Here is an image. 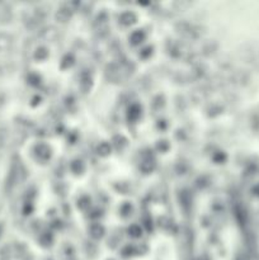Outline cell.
Wrapping results in <instances>:
<instances>
[{
	"label": "cell",
	"instance_id": "6da1fadb",
	"mask_svg": "<svg viewBox=\"0 0 259 260\" xmlns=\"http://www.w3.org/2000/svg\"><path fill=\"white\" fill-rule=\"evenodd\" d=\"M8 19V10L4 6H0V22H4Z\"/></svg>",
	"mask_w": 259,
	"mask_h": 260
}]
</instances>
